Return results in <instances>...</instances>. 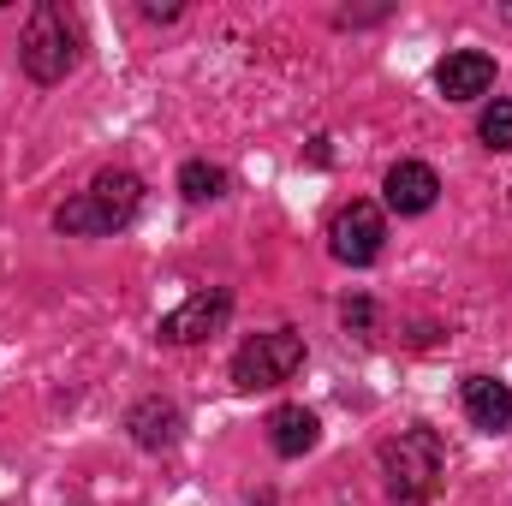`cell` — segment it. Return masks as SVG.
Here are the masks:
<instances>
[{
    "instance_id": "cell-1",
    "label": "cell",
    "mask_w": 512,
    "mask_h": 506,
    "mask_svg": "<svg viewBox=\"0 0 512 506\" xmlns=\"http://www.w3.org/2000/svg\"><path fill=\"white\" fill-rule=\"evenodd\" d=\"M137 203H143V179L131 167H108V173L90 179V191H78L72 203L54 209V227L66 239H102V233L126 227L131 215H137Z\"/></svg>"
},
{
    "instance_id": "cell-2",
    "label": "cell",
    "mask_w": 512,
    "mask_h": 506,
    "mask_svg": "<svg viewBox=\"0 0 512 506\" xmlns=\"http://www.w3.org/2000/svg\"><path fill=\"white\" fill-rule=\"evenodd\" d=\"M441 471H447V453L435 429H399L393 441H382V477L393 501H429L441 489Z\"/></svg>"
},
{
    "instance_id": "cell-3",
    "label": "cell",
    "mask_w": 512,
    "mask_h": 506,
    "mask_svg": "<svg viewBox=\"0 0 512 506\" xmlns=\"http://www.w3.org/2000/svg\"><path fill=\"white\" fill-rule=\"evenodd\" d=\"M18 60H24V72L36 78V84H60L66 72H72V60H78V48H72V24H66V12L60 6H30V24H24V42H18Z\"/></svg>"
},
{
    "instance_id": "cell-4",
    "label": "cell",
    "mask_w": 512,
    "mask_h": 506,
    "mask_svg": "<svg viewBox=\"0 0 512 506\" xmlns=\"http://www.w3.org/2000/svg\"><path fill=\"white\" fill-rule=\"evenodd\" d=\"M298 370H304V340H298V334H286V328L245 340V346H239V358H233V381H239L245 393L280 387V381H292Z\"/></svg>"
},
{
    "instance_id": "cell-5",
    "label": "cell",
    "mask_w": 512,
    "mask_h": 506,
    "mask_svg": "<svg viewBox=\"0 0 512 506\" xmlns=\"http://www.w3.org/2000/svg\"><path fill=\"white\" fill-rule=\"evenodd\" d=\"M382 239H387L382 209L364 203V197H352V203L334 215V227H328V251H334V262H346V268H370V262L382 256Z\"/></svg>"
},
{
    "instance_id": "cell-6",
    "label": "cell",
    "mask_w": 512,
    "mask_h": 506,
    "mask_svg": "<svg viewBox=\"0 0 512 506\" xmlns=\"http://www.w3.org/2000/svg\"><path fill=\"white\" fill-rule=\"evenodd\" d=\"M227 310H233V298H227L221 286L191 292L179 310H167V316H161V340H167V346H197V340H209V334L227 322Z\"/></svg>"
},
{
    "instance_id": "cell-7",
    "label": "cell",
    "mask_w": 512,
    "mask_h": 506,
    "mask_svg": "<svg viewBox=\"0 0 512 506\" xmlns=\"http://www.w3.org/2000/svg\"><path fill=\"white\" fill-rule=\"evenodd\" d=\"M435 90H441L447 102H477V96L495 90V60L477 54V48H459V54H447V60L435 66Z\"/></svg>"
},
{
    "instance_id": "cell-8",
    "label": "cell",
    "mask_w": 512,
    "mask_h": 506,
    "mask_svg": "<svg viewBox=\"0 0 512 506\" xmlns=\"http://www.w3.org/2000/svg\"><path fill=\"white\" fill-rule=\"evenodd\" d=\"M382 191H387V209H393V215H429L435 197H441V179H435L429 161H399V167L387 173Z\"/></svg>"
},
{
    "instance_id": "cell-9",
    "label": "cell",
    "mask_w": 512,
    "mask_h": 506,
    "mask_svg": "<svg viewBox=\"0 0 512 506\" xmlns=\"http://www.w3.org/2000/svg\"><path fill=\"white\" fill-rule=\"evenodd\" d=\"M465 417L483 429V435H507L512 429V387L495 376H471L465 381Z\"/></svg>"
},
{
    "instance_id": "cell-10",
    "label": "cell",
    "mask_w": 512,
    "mask_h": 506,
    "mask_svg": "<svg viewBox=\"0 0 512 506\" xmlns=\"http://www.w3.org/2000/svg\"><path fill=\"white\" fill-rule=\"evenodd\" d=\"M316 441H322L316 411H304V405H274V411H268V447H274L280 459H304Z\"/></svg>"
},
{
    "instance_id": "cell-11",
    "label": "cell",
    "mask_w": 512,
    "mask_h": 506,
    "mask_svg": "<svg viewBox=\"0 0 512 506\" xmlns=\"http://www.w3.org/2000/svg\"><path fill=\"white\" fill-rule=\"evenodd\" d=\"M131 441L137 447H149V453H161V447H173L179 441V429H185V417H179V405L173 399H137L126 417Z\"/></svg>"
},
{
    "instance_id": "cell-12",
    "label": "cell",
    "mask_w": 512,
    "mask_h": 506,
    "mask_svg": "<svg viewBox=\"0 0 512 506\" xmlns=\"http://www.w3.org/2000/svg\"><path fill=\"white\" fill-rule=\"evenodd\" d=\"M179 191H185L191 203H215V197L227 191V173L209 167V161H185V167H179Z\"/></svg>"
},
{
    "instance_id": "cell-13",
    "label": "cell",
    "mask_w": 512,
    "mask_h": 506,
    "mask_svg": "<svg viewBox=\"0 0 512 506\" xmlns=\"http://www.w3.org/2000/svg\"><path fill=\"white\" fill-rule=\"evenodd\" d=\"M477 131H483L489 149H512V102H489L483 120H477Z\"/></svg>"
},
{
    "instance_id": "cell-14",
    "label": "cell",
    "mask_w": 512,
    "mask_h": 506,
    "mask_svg": "<svg viewBox=\"0 0 512 506\" xmlns=\"http://www.w3.org/2000/svg\"><path fill=\"white\" fill-rule=\"evenodd\" d=\"M370 316H376V310H370L364 298H358V304H346V328H370Z\"/></svg>"
},
{
    "instance_id": "cell-15",
    "label": "cell",
    "mask_w": 512,
    "mask_h": 506,
    "mask_svg": "<svg viewBox=\"0 0 512 506\" xmlns=\"http://www.w3.org/2000/svg\"><path fill=\"white\" fill-rule=\"evenodd\" d=\"M501 12H507V24H512V6H501Z\"/></svg>"
}]
</instances>
